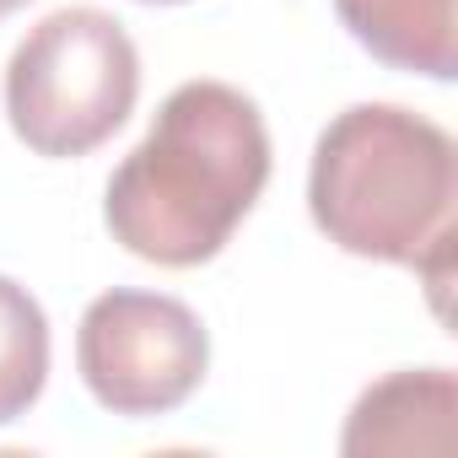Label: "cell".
<instances>
[{
	"label": "cell",
	"instance_id": "1",
	"mask_svg": "<svg viewBox=\"0 0 458 458\" xmlns=\"http://www.w3.org/2000/svg\"><path fill=\"white\" fill-rule=\"evenodd\" d=\"M265 183L270 130L259 103L226 81H183L114 167L103 221L135 259L194 270L226 249Z\"/></svg>",
	"mask_w": 458,
	"mask_h": 458
},
{
	"label": "cell",
	"instance_id": "2",
	"mask_svg": "<svg viewBox=\"0 0 458 458\" xmlns=\"http://www.w3.org/2000/svg\"><path fill=\"white\" fill-rule=\"evenodd\" d=\"M453 135L399 103H356L335 114L313 146L308 210L318 233L356 259L420 270L437 308L453 254Z\"/></svg>",
	"mask_w": 458,
	"mask_h": 458
},
{
	"label": "cell",
	"instance_id": "3",
	"mask_svg": "<svg viewBox=\"0 0 458 458\" xmlns=\"http://www.w3.org/2000/svg\"><path fill=\"white\" fill-rule=\"evenodd\" d=\"M140 98V55L119 17L60 6L12 49L6 119L38 157H87Z\"/></svg>",
	"mask_w": 458,
	"mask_h": 458
},
{
	"label": "cell",
	"instance_id": "4",
	"mask_svg": "<svg viewBox=\"0 0 458 458\" xmlns=\"http://www.w3.org/2000/svg\"><path fill=\"white\" fill-rule=\"evenodd\" d=\"M76 367L103 410L124 420H146L178 410L205 383L210 335L189 302L114 286L92 297L81 313Z\"/></svg>",
	"mask_w": 458,
	"mask_h": 458
},
{
	"label": "cell",
	"instance_id": "5",
	"mask_svg": "<svg viewBox=\"0 0 458 458\" xmlns=\"http://www.w3.org/2000/svg\"><path fill=\"white\" fill-rule=\"evenodd\" d=\"M458 377L447 367L394 372L372 383L340 431V453L351 458H442L453 453Z\"/></svg>",
	"mask_w": 458,
	"mask_h": 458
},
{
	"label": "cell",
	"instance_id": "6",
	"mask_svg": "<svg viewBox=\"0 0 458 458\" xmlns=\"http://www.w3.org/2000/svg\"><path fill=\"white\" fill-rule=\"evenodd\" d=\"M335 12L372 60L431 81L458 76L453 0H335Z\"/></svg>",
	"mask_w": 458,
	"mask_h": 458
},
{
	"label": "cell",
	"instance_id": "7",
	"mask_svg": "<svg viewBox=\"0 0 458 458\" xmlns=\"http://www.w3.org/2000/svg\"><path fill=\"white\" fill-rule=\"evenodd\" d=\"M49 383V318L28 286L0 276V426L22 420Z\"/></svg>",
	"mask_w": 458,
	"mask_h": 458
},
{
	"label": "cell",
	"instance_id": "8",
	"mask_svg": "<svg viewBox=\"0 0 458 458\" xmlns=\"http://www.w3.org/2000/svg\"><path fill=\"white\" fill-rule=\"evenodd\" d=\"M17 6H28V0H0V17H12Z\"/></svg>",
	"mask_w": 458,
	"mask_h": 458
},
{
	"label": "cell",
	"instance_id": "9",
	"mask_svg": "<svg viewBox=\"0 0 458 458\" xmlns=\"http://www.w3.org/2000/svg\"><path fill=\"white\" fill-rule=\"evenodd\" d=\"M151 6H178V0H151Z\"/></svg>",
	"mask_w": 458,
	"mask_h": 458
}]
</instances>
